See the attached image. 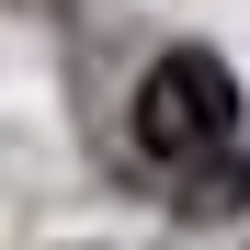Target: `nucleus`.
I'll use <instances>...</instances> for the list:
<instances>
[{"label":"nucleus","instance_id":"obj_1","mask_svg":"<svg viewBox=\"0 0 250 250\" xmlns=\"http://www.w3.org/2000/svg\"><path fill=\"white\" fill-rule=\"evenodd\" d=\"M239 137V80H228V57L216 46H171L148 80H137V148L148 159H216Z\"/></svg>","mask_w":250,"mask_h":250}]
</instances>
